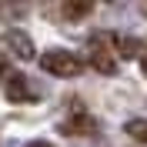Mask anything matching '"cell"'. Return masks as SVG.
Wrapping results in <instances>:
<instances>
[{"instance_id": "52a82bcc", "label": "cell", "mask_w": 147, "mask_h": 147, "mask_svg": "<svg viewBox=\"0 0 147 147\" xmlns=\"http://www.w3.org/2000/svg\"><path fill=\"white\" fill-rule=\"evenodd\" d=\"M117 57H140V40L120 37V40H117Z\"/></svg>"}, {"instance_id": "6da1fadb", "label": "cell", "mask_w": 147, "mask_h": 147, "mask_svg": "<svg viewBox=\"0 0 147 147\" xmlns=\"http://www.w3.org/2000/svg\"><path fill=\"white\" fill-rule=\"evenodd\" d=\"M90 67L100 74H114L117 70V37L114 34H94L90 37Z\"/></svg>"}, {"instance_id": "ba28073f", "label": "cell", "mask_w": 147, "mask_h": 147, "mask_svg": "<svg viewBox=\"0 0 147 147\" xmlns=\"http://www.w3.org/2000/svg\"><path fill=\"white\" fill-rule=\"evenodd\" d=\"M127 134L134 140H140V144H147V120H130V124H127Z\"/></svg>"}, {"instance_id": "5b68a950", "label": "cell", "mask_w": 147, "mask_h": 147, "mask_svg": "<svg viewBox=\"0 0 147 147\" xmlns=\"http://www.w3.org/2000/svg\"><path fill=\"white\" fill-rule=\"evenodd\" d=\"M90 127H94V120L87 114H80V117H74V120L64 124V134H90Z\"/></svg>"}, {"instance_id": "8992f818", "label": "cell", "mask_w": 147, "mask_h": 147, "mask_svg": "<svg viewBox=\"0 0 147 147\" xmlns=\"http://www.w3.org/2000/svg\"><path fill=\"white\" fill-rule=\"evenodd\" d=\"M90 10H94V3H64L60 13H64L67 20H80V17H87Z\"/></svg>"}, {"instance_id": "277c9868", "label": "cell", "mask_w": 147, "mask_h": 147, "mask_svg": "<svg viewBox=\"0 0 147 147\" xmlns=\"http://www.w3.org/2000/svg\"><path fill=\"white\" fill-rule=\"evenodd\" d=\"M3 94H7V100H13V104L34 100V87H30L24 77H17V74H10V77H7V87H3Z\"/></svg>"}, {"instance_id": "30bf717a", "label": "cell", "mask_w": 147, "mask_h": 147, "mask_svg": "<svg viewBox=\"0 0 147 147\" xmlns=\"http://www.w3.org/2000/svg\"><path fill=\"white\" fill-rule=\"evenodd\" d=\"M3 70H7V57L0 54V74H3Z\"/></svg>"}, {"instance_id": "8fae6325", "label": "cell", "mask_w": 147, "mask_h": 147, "mask_svg": "<svg viewBox=\"0 0 147 147\" xmlns=\"http://www.w3.org/2000/svg\"><path fill=\"white\" fill-rule=\"evenodd\" d=\"M30 147H50V144H30Z\"/></svg>"}, {"instance_id": "7c38bea8", "label": "cell", "mask_w": 147, "mask_h": 147, "mask_svg": "<svg viewBox=\"0 0 147 147\" xmlns=\"http://www.w3.org/2000/svg\"><path fill=\"white\" fill-rule=\"evenodd\" d=\"M140 10H144V13H147V3H140Z\"/></svg>"}, {"instance_id": "9c48e42d", "label": "cell", "mask_w": 147, "mask_h": 147, "mask_svg": "<svg viewBox=\"0 0 147 147\" xmlns=\"http://www.w3.org/2000/svg\"><path fill=\"white\" fill-rule=\"evenodd\" d=\"M137 60H140V70L147 74V40H144V44H140V57H137Z\"/></svg>"}, {"instance_id": "3957f363", "label": "cell", "mask_w": 147, "mask_h": 147, "mask_svg": "<svg viewBox=\"0 0 147 147\" xmlns=\"http://www.w3.org/2000/svg\"><path fill=\"white\" fill-rule=\"evenodd\" d=\"M3 50H10V54L20 57V60H30V57H34V40H30L24 30H10V34L3 37Z\"/></svg>"}, {"instance_id": "7a4b0ae2", "label": "cell", "mask_w": 147, "mask_h": 147, "mask_svg": "<svg viewBox=\"0 0 147 147\" xmlns=\"http://www.w3.org/2000/svg\"><path fill=\"white\" fill-rule=\"evenodd\" d=\"M40 67H44L50 77H77V74L84 70V60L77 54H70V50H47L44 57H40Z\"/></svg>"}]
</instances>
